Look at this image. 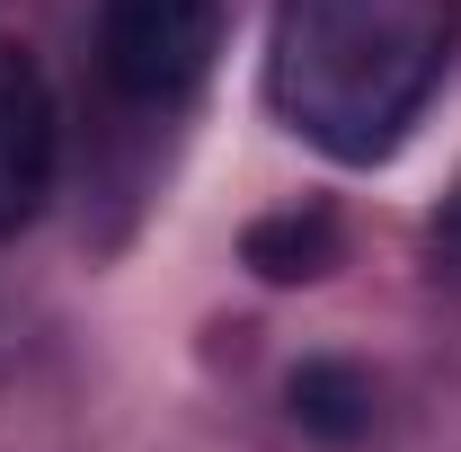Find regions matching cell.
I'll return each mask as SVG.
<instances>
[{
    "label": "cell",
    "mask_w": 461,
    "mask_h": 452,
    "mask_svg": "<svg viewBox=\"0 0 461 452\" xmlns=\"http://www.w3.org/2000/svg\"><path fill=\"white\" fill-rule=\"evenodd\" d=\"M293 417H302V435H320V444L373 435V373L346 364V355H311V364L293 373Z\"/></svg>",
    "instance_id": "277c9868"
},
{
    "label": "cell",
    "mask_w": 461,
    "mask_h": 452,
    "mask_svg": "<svg viewBox=\"0 0 461 452\" xmlns=\"http://www.w3.org/2000/svg\"><path fill=\"white\" fill-rule=\"evenodd\" d=\"M222 54V0H98V89L124 115H177Z\"/></svg>",
    "instance_id": "7a4b0ae2"
},
{
    "label": "cell",
    "mask_w": 461,
    "mask_h": 452,
    "mask_svg": "<svg viewBox=\"0 0 461 452\" xmlns=\"http://www.w3.org/2000/svg\"><path fill=\"white\" fill-rule=\"evenodd\" d=\"M62 169V115H54V80L18 36H0V240L45 213Z\"/></svg>",
    "instance_id": "3957f363"
},
{
    "label": "cell",
    "mask_w": 461,
    "mask_h": 452,
    "mask_svg": "<svg viewBox=\"0 0 461 452\" xmlns=\"http://www.w3.org/2000/svg\"><path fill=\"white\" fill-rule=\"evenodd\" d=\"M249 267L267 284H311L338 267V213L329 204H285L267 222H249Z\"/></svg>",
    "instance_id": "5b68a950"
},
{
    "label": "cell",
    "mask_w": 461,
    "mask_h": 452,
    "mask_svg": "<svg viewBox=\"0 0 461 452\" xmlns=\"http://www.w3.org/2000/svg\"><path fill=\"white\" fill-rule=\"evenodd\" d=\"M461 54V0H276L267 107L338 169H373L444 89Z\"/></svg>",
    "instance_id": "6da1fadb"
},
{
    "label": "cell",
    "mask_w": 461,
    "mask_h": 452,
    "mask_svg": "<svg viewBox=\"0 0 461 452\" xmlns=\"http://www.w3.org/2000/svg\"><path fill=\"white\" fill-rule=\"evenodd\" d=\"M426 267H435V284L461 293V186L435 204V222H426Z\"/></svg>",
    "instance_id": "8992f818"
}]
</instances>
